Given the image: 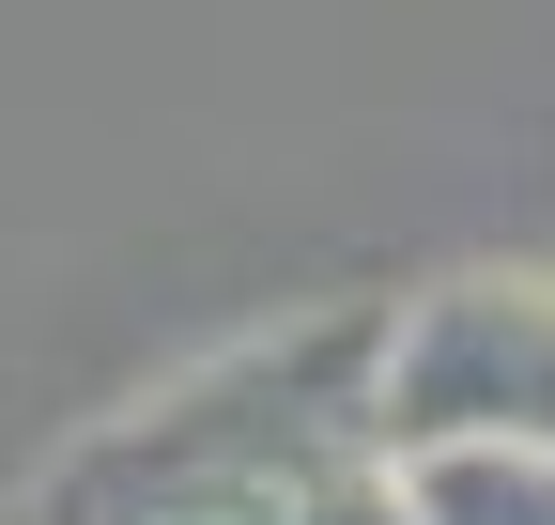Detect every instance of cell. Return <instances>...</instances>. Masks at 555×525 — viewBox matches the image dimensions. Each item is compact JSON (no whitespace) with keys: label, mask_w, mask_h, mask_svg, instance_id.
<instances>
[{"label":"cell","mask_w":555,"mask_h":525,"mask_svg":"<svg viewBox=\"0 0 555 525\" xmlns=\"http://www.w3.org/2000/svg\"><path fill=\"white\" fill-rule=\"evenodd\" d=\"M371 433L433 448V433H509L555 448V279H448L371 341Z\"/></svg>","instance_id":"6da1fadb"},{"label":"cell","mask_w":555,"mask_h":525,"mask_svg":"<svg viewBox=\"0 0 555 525\" xmlns=\"http://www.w3.org/2000/svg\"><path fill=\"white\" fill-rule=\"evenodd\" d=\"M401 525H555V448L509 433H433V448H386Z\"/></svg>","instance_id":"7a4b0ae2"}]
</instances>
